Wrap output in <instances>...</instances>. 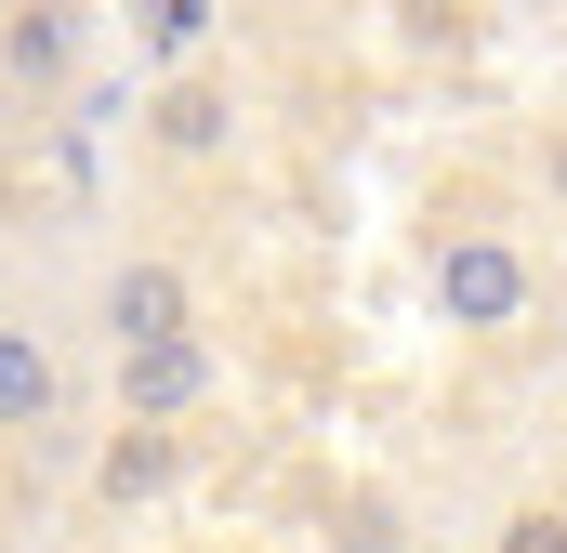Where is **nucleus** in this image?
<instances>
[{"mask_svg":"<svg viewBox=\"0 0 567 553\" xmlns=\"http://www.w3.org/2000/svg\"><path fill=\"white\" fill-rule=\"evenodd\" d=\"M542 185H555V198H567V119H555V145H542Z\"/></svg>","mask_w":567,"mask_h":553,"instance_id":"11","label":"nucleus"},{"mask_svg":"<svg viewBox=\"0 0 567 553\" xmlns=\"http://www.w3.org/2000/svg\"><path fill=\"white\" fill-rule=\"evenodd\" d=\"M106 369H120V421H158V435L212 396V343H145V356H106Z\"/></svg>","mask_w":567,"mask_h":553,"instance_id":"4","label":"nucleus"},{"mask_svg":"<svg viewBox=\"0 0 567 553\" xmlns=\"http://www.w3.org/2000/svg\"><path fill=\"white\" fill-rule=\"evenodd\" d=\"M528 251L515 238H488V225H462V238H435V303H449V330H515L528 316Z\"/></svg>","mask_w":567,"mask_h":553,"instance_id":"2","label":"nucleus"},{"mask_svg":"<svg viewBox=\"0 0 567 553\" xmlns=\"http://www.w3.org/2000/svg\"><path fill=\"white\" fill-rule=\"evenodd\" d=\"M172 474H185V435H158V421H120V435L93 448V501H106V514H133V501H158Z\"/></svg>","mask_w":567,"mask_h":553,"instance_id":"5","label":"nucleus"},{"mask_svg":"<svg viewBox=\"0 0 567 553\" xmlns=\"http://www.w3.org/2000/svg\"><path fill=\"white\" fill-rule=\"evenodd\" d=\"M80 66V13H0V80L13 93H53Z\"/></svg>","mask_w":567,"mask_h":553,"instance_id":"7","label":"nucleus"},{"mask_svg":"<svg viewBox=\"0 0 567 553\" xmlns=\"http://www.w3.org/2000/svg\"><path fill=\"white\" fill-rule=\"evenodd\" d=\"M66 343L53 330H27V316H0V435H53L66 421Z\"/></svg>","mask_w":567,"mask_h":553,"instance_id":"3","label":"nucleus"},{"mask_svg":"<svg viewBox=\"0 0 567 553\" xmlns=\"http://www.w3.org/2000/svg\"><path fill=\"white\" fill-rule=\"evenodd\" d=\"M145 133H158V158H225V145H238V93H225V80H172Z\"/></svg>","mask_w":567,"mask_h":553,"instance_id":"6","label":"nucleus"},{"mask_svg":"<svg viewBox=\"0 0 567 553\" xmlns=\"http://www.w3.org/2000/svg\"><path fill=\"white\" fill-rule=\"evenodd\" d=\"M198 40H212V0H158V13H145V53H172V66H185Z\"/></svg>","mask_w":567,"mask_h":553,"instance_id":"9","label":"nucleus"},{"mask_svg":"<svg viewBox=\"0 0 567 553\" xmlns=\"http://www.w3.org/2000/svg\"><path fill=\"white\" fill-rule=\"evenodd\" d=\"M93 330H106V356H145V343H198V290L172 251H133V264H106L93 290Z\"/></svg>","mask_w":567,"mask_h":553,"instance_id":"1","label":"nucleus"},{"mask_svg":"<svg viewBox=\"0 0 567 553\" xmlns=\"http://www.w3.org/2000/svg\"><path fill=\"white\" fill-rule=\"evenodd\" d=\"M488 553H567V501H515V514L488 528Z\"/></svg>","mask_w":567,"mask_h":553,"instance_id":"8","label":"nucleus"},{"mask_svg":"<svg viewBox=\"0 0 567 553\" xmlns=\"http://www.w3.org/2000/svg\"><path fill=\"white\" fill-rule=\"evenodd\" d=\"M343 553H396V501H383V488L343 501Z\"/></svg>","mask_w":567,"mask_h":553,"instance_id":"10","label":"nucleus"}]
</instances>
